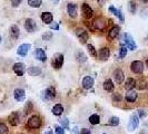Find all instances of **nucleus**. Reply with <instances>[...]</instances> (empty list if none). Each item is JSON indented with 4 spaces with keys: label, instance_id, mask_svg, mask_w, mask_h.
<instances>
[{
    "label": "nucleus",
    "instance_id": "nucleus-1",
    "mask_svg": "<svg viewBox=\"0 0 148 134\" xmlns=\"http://www.w3.org/2000/svg\"><path fill=\"white\" fill-rule=\"evenodd\" d=\"M123 40H124V43L125 45L127 46V48L128 49H130V50H136L137 49V45L135 43V40H134V38L129 35V34H124V36H123Z\"/></svg>",
    "mask_w": 148,
    "mask_h": 134
},
{
    "label": "nucleus",
    "instance_id": "nucleus-2",
    "mask_svg": "<svg viewBox=\"0 0 148 134\" xmlns=\"http://www.w3.org/2000/svg\"><path fill=\"white\" fill-rule=\"evenodd\" d=\"M130 69L135 74H141L144 72V63L141 60H134L130 64Z\"/></svg>",
    "mask_w": 148,
    "mask_h": 134
},
{
    "label": "nucleus",
    "instance_id": "nucleus-3",
    "mask_svg": "<svg viewBox=\"0 0 148 134\" xmlns=\"http://www.w3.org/2000/svg\"><path fill=\"white\" fill-rule=\"evenodd\" d=\"M51 65L53 68L59 69L64 65V55L62 54H56L51 60Z\"/></svg>",
    "mask_w": 148,
    "mask_h": 134
},
{
    "label": "nucleus",
    "instance_id": "nucleus-4",
    "mask_svg": "<svg viewBox=\"0 0 148 134\" xmlns=\"http://www.w3.org/2000/svg\"><path fill=\"white\" fill-rule=\"evenodd\" d=\"M94 27H95V29L104 31L107 27V20L103 17H98L94 20Z\"/></svg>",
    "mask_w": 148,
    "mask_h": 134
},
{
    "label": "nucleus",
    "instance_id": "nucleus-5",
    "mask_svg": "<svg viewBox=\"0 0 148 134\" xmlns=\"http://www.w3.org/2000/svg\"><path fill=\"white\" fill-rule=\"evenodd\" d=\"M139 125V117L137 116V114H133L130 116L129 123H128V130L129 131H135Z\"/></svg>",
    "mask_w": 148,
    "mask_h": 134
},
{
    "label": "nucleus",
    "instance_id": "nucleus-6",
    "mask_svg": "<svg viewBox=\"0 0 148 134\" xmlns=\"http://www.w3.org/2000/svg\"><path fill=\"white\" fill-rule=\"evenodd\" d=\"M25 29L27 30L28 32H35L37 30V23H36V21L34 19H31V18L26 19V21H25Z\"/></svg>",
    "mask_w": 148,
    "mask_h": 134
},
{
    "label": "nucleus",
    "instance_id": "nucleus-7",
    "mask_svg": "<svg viewBox=\"0 0 148 134\" xmlns=\"http://www.w3.org/2000/svg\"><path fill=\"white\" fill-rule=\"evenodd\" d=\"M41 125V119H39V116L37 115H34V116H31L29 119H28V126L30 128H39Z\"/></svg>",
    "mask_w": 148,
    "mask_h": 134
},
{
    "label": "nucleus",
    "instance_id": "nucleus-8",
    "mask_svg": "<svg viewBox=\"0 0 148 134\" xmlns=\"http://www.w3.org/2000/svg\"><path fill=\"white\" fill-rule=\"evenodd\" d=\"M82 16L85 17V18H91L92 15H94V10H92V8L89 6L88 3H82Z\"/></svg>",
    "mask_w": 148,
    "mask_h": 134
},
{
    "label": "nucleus",
    "instance_id": "nucleus-9",
    "mask_svg": "<svg viewBox=\"0 0 148 134\" xmlns=\"http://www.w3.org/2000/svg\"><path fill=\"white\" fill-rule=\"evenodd\" d=\"M76 35H77V37L79 38V40L82 41V44H85L88 40V32L85 29H82V28H78L76 30Z\"/></svg>",
    "mask_w": 148,
    "mask_h": 134
},
{
    "label": "nucleus",
    "instance_id": "nucleus-10",
    "mask_svg": "<svg viewBox=\"0 0 148 134\" xmlns=\"http://www.w3.org/2000/svg\"><path fill=\"white\" fill-rule=\"evenodd\" d=\"M29 49H30V44H21L18 47L17 52H18L19 56L26 57V56L28 55V52H29Z\"/></svg>",
    "mask_w": 148,
    "mask_h": 134
},
{
    "label": "nucleus",
    "instance_id": "nucleus-11",
    "mask_svg": "<svg viewBox=\"0 0 148 134\" xmlns=\"http://www.w3.org/2000/svg\"><path fill=\"white\" fill-rule=\"evenodd\" d=\"M77 11H78V6L76 3H68L67 5V12L71 18L77 17Z\"/></svg>",
    "mask_w": 148,
    "mask_h": 134
},
{
    "label": "nucleus",
    "instance_id": "nucleus-12",
    "mask_svg": "<svg viewBox=\"0 0 148 134\" xmlns=\"http://www.w3.org/2000/svg\"><path fill=\"white\" fill-rule=\"evenodd\" d=\"M56 96H57V92H56V89L53 88V87H48V88L45 90L44 97L46 99L50 101V99H53Z\"/></svg>",
    "mask_w": 148,
    "mask_h": 134
},
{
    "label": "nucleus",
    "instance_id": "nucleus-13",
    "mask_svg": "<svg viewBox=\"0 0 148 134\" xmlns=\"http://www.w3.org/2000/svg\"><path fill=\"white\" fill-rule=\"evenodd\" d=\"M25 70H26V66H25L23 63H16L15 65H14V72L18 76H23Z\"/></svg>",
    "mask_w": 148,
    "mask_h": 134
},
{
    "label": "nucleus",
    "instance_id": "nucleus-14",
    "mask_svg": "<svg viewBox=\"0 0 148 134\" xmlns=\"http://www.w3.org/2000/svg\"><path fill=\"white\" fill-rule=\"evenodd\" d=\"M114 78H115L116 83L121 84V83L124 82V78H125V74H124V72H123L120 68L116 69V70L114 72Z\"/></svg>",
    "mask_w": 148,
    "mask_h": 134
},
{
    "label": "nucleus",
    "instance_id": "nucleus-15",
    "mask_svg": "<svg viewBox=\"0 0 148 134\" xmlns=\"http://www.w3.org/2000/svg\"><path fill=\"white\" fill-rule=\"evenodd\" d=\"M14 96H15L16 101L22 102V101H25V98H26V93H25L23 89L17 88V89H15V92H14Z\"/></svg>",
    "mask_w": 148,
    "mask_h": 134
},
{
    "label": "nucleus",
    "instance_id": "nucleus-16",
    "mask_svg": "<svg viewBox=\"0 0 148 134\" xmlns=\"http://www.w3.org/2000/svg\"><path fill=\"white\" fill-rule=\"evenodd\" d=\"M109 56H110V50H109L108 47L101 48V49L99 50V52H98V57L101 60H107L109 58Z\"/></svg>",
    "mask_w": 148,
    "mask_h": 134
},
{
    "label": "nucleus",
    "instance_id": "nucleus-17",
    "mask_svg": "<svg viewBox=\"0 0 148 134\" xmlns=\"http://www.w3.org/2000/svg\"><path fill=\"white\" fill-rule=\"evenodd\" d=\"M82 87L85 89H90L94 86V78L91 76H86L84 79H82Z\"/></svg>",
    "mask_w": 148,
    "mask_h": 134
},
{
    "label": "nucleus",
    "instance_id": "nucleus-18",
    "mask_svg": "<svg viewBox=\"0 0 148 134\" xmlns=\"http://www.w3.org/2000/svg\"><path fill=\"white\" fill-rule=\"evenodd\" d=\"M41 20L46 23V25H50L53 20V16H52L51 12L49 11H46V12H42L41 14Z\"/></svg>",
    "mask_w": 148,
    "mask_h": 134
},
{
    "label": "nucleus",
    "instance_id": "nucleus-19",
    "mask_svg": "<svg viewBox=\"0 0 148 134\" xmlns=\"http://www.w3.org/2000/svg\"><path fill=\"white\" fill-rule=\"evenodd\" d=\"M9 123L12 125V126H17L19 124V115L17 112H12L10 115H9Z\"/></svg>",
    "mask_w": 148,
    "mask_h": 134
},
{
    "label": "nucleus",
    "instance_id": "nucleus-20",
    "mask_svg": "<svg viewBox=\"0 0 148 134\" xmlns=\"http://www.w3.org/2000/svg\"><path fill=\"white\" fill-rule=\"evenodd\" d=\"M35 57L37 58L38 60H40V61H46L47 59V56H46V52H44V49H41V48H37L36 50H35Z\"/></svg>",
    "mask_w": 148,
    "mask_h": 134
},
{
    "label": "nucleus",
    "instance_id": "nucleus-21",
    "mask_svg": "<svg viewBox=\"0 0 148 134\" xmlns=\"http://www.w3.org/2000/svg\"><path fill=\"white\" fill-rule=\"evenodd\" d=\"M10 36L12 37V39H18L19 36H20V30H19V27L17 25H12L10 27Z\"/></svg>",
    "mask_w": 148,
    "mask_h": 134
},
{
    "label": "nucleus",
    "instance_id": "nucleus-22",
    "mask_svg": "<svg viewBox=\"0 0 148 134\" xmlns=\"http://www.w3.org/2000/svg\"><path fill=\"white\" fill-rule=\"evenodd\" d=\"M109 11H110V12H112L115 16H117V17H118V19L121 22L125 21V17H124V15L121 14V11H120L119 9H117V8L114 7V6H110V7H109Z\"/></svg>",
    "mask_w": 148,
    "mask_h": 134
},
{
    "label": "nucleus",
    "instance_id": "nucleus-23",
    "mask_svg": "<svg viewBox=\"0 0 148 134\" xmlns=\"http://www.w3.org/2000/svg\"><path fill=\"white\" fill-rule=\"evenodd\" d=\"M119 31H120V27L119 26H114L108 32V38L109 39H115L119 35Z\"/></svg>",
    "mask_w": 148,
    "mask_h": 134
},
{
    "label": "nucleus",
    "instance_id": "nucleus-24",
    "mask_svg": "<svg viewBox=\"0 0 148 134\" xmlns=\"http://www.w3.org/2000/svg\"><path fill=\"white\" fill-rule=\"evenodd\" d=\"M75 57H76V59L78 60L79 63H85V61H87V56L85 55V52L80 50V49H78L76 54H75Z\"/></svg>",
    "mask_w": 148,
    "mask_h": 134
},
{
    "label": "nucleus",
    "instance_id": "nucleus-25",
    "mask_svg": "<svg viewBox=\"0 0 148 134\" xmlns=\"http://www.w3.org/2000/svg\"><path fill=\"white\" fill-rule=\"evenodd\" d=\"M137 93L136 92H134L133 89L132 90H128V93L126 94V96H125V98H126L127 102H130V103H133V102H135L136 99H137Z\"/></svg>",
    "mask_w": 148,
    "mask_h": 134
},
{
    "label": "nucleus",
    "instance_id": "nucleus-26",
    "mask_svg": "<svg viewBox=\"0 0 148 134\" xmlns=\"http://www.w3.org/2000/svg\"><path fill=\"white\" fill-rule=\"evenodd\" d=\"M64 112V107L61 104H56L53 107H52V114L56 115V116H60Z\"/></svg>",
    "mask_w": 148,
    "mask_h": 134
},
{
    "label": "nucleus",
    "instance_id": "nucleus-27",
    "mask_svg": "<svg viewBox=\"0 0 148 134\" xmlns=\"http://www.w3.org/2000/svg\"><path fill=\"white\" fill-rule=\"evenodd\" d=\"M135 86H136V81L134 78H128L126 81V83H125V88L127 90H132Z\"/></svg>",
    "mask_w": 148,
    "mask_h": 134
},
{
    "label": "nucleus",
    "instance_id": "nucleus-28",
    "mask_svg": "<svg viewBox=\"0 0 148 134\" xmlns=\"http://www.w3.org/2000/svg\"><path fill=\"white\" fill-rule=\"evenodd\" d=\"M115 87V85H114V83L111 79H106L104 82V89L105 90H107V92H111L112 89Z\"/></svg>",
    "mask_w": 148,
    "mask_h": 134
},
{
    "label": "nucleus",
    "instance_id": "nucleus-29",
    "mask_svg": "<svg viewBox=\"0 0 148 134\" xmlns=\"http://www.w3.org/2000/svg\"><path fill=\"white\" fill-rule=\"evenodd\" d=\"M89 122H90V124H92V125H97V124H99V122H100V117H99V115H97V114H92V115H90V117H89Z\"/></svg>",
    "mask_w": 148,
    "mask_h": 134
},
{
    "label": "nucleus",
    "instance_id": "nucleus-30",
    "mask_svg": "<svg viewBox=\"0 0 148 134\" xmlns=\"http://www.w3.org/2000/svg\"><path fill=\"white\" fill-rule=\"evenodd\" d=\"M28 73H29V75H31V76H38V75L41 73V70H40L39 67L32 66L28 69Z\"/></svg>",
    "mask_w": 148,
    "mask_h": 134
},
{
    "label": "nucleus",
    "instance_id": "nucleus-31",
    "mask_svg": "<svg viewBox=\"0 0 148 134\" xmlns=\"http://www.w3.org/2000/svg\"><path fill=\"white\" fill-rule=\"evenodd\" d=\"M42 3V0H28V5L32 8H39Z\"/></svg>",
    "mask_w": 148,
    "mask_h": 134
},
{
    "label": "nucleus",
    "instance_id": "nucleus-32",
    "mask_svg": "<svg viewBox=\"0 0 148 134\" xmlns=\"http://www.w3.org/2000/svg\"><path fill=\"white\" fill-rule=\"evenodd\" d=\"M87 49H88V52L90 56H92V57H96L97 56V50L96 48L92 46L91 44H87Z\"/></svg>",
    "mask_w": 148,
    "mask_h": 134
},
{
    "label": "nucleus",
    "instance_id": "nucleus-33",
    "mask_svg": "<svg viewBox=\"0 0 148 134\" xmlns=\"http://www.w3.org/2000/svg\"><path fill=\"white\" fill-rule=\"evenodd\" d=\"M127 46H124V45H121V47H120V50H119V58H124L125 56L127 55Z\"/></svg>",
    "mask_w": 148,
    "mask_h": 134
},
{
    "label": "nucleus",
    "instance_id": "nucleus-34",
    "mask_svg": "<svg viewBox=\"0 0 148 134\" xmlns=\"http://www.w3.org/2000/svg\"><path fill=\"white\" fill-rule=\"evenodd\" d=\"M118 124H119V117H117V116L110 117V119H109V125H111V126H117Z\"/></svg>",
    "mask_w": 148,
    "mask_h": 134
},
{
    "label": "nucleus",
    "instance_id": "nucleus-35",
    "mask_svg": "<svg viewBox=\"0 0 148 134\" xmlns=\"http://www.w3.org/2000/svg\"><path fill=\"white\" fill-rule=\"evenodd\" d=\"M9 133V130L6 124L3 123H0V134H8Z\"/></svg>",
    "mask_w": 148,
    "mask_h": 134
},
{
    "label": "nucleus",
    "instance_id": "nucleus-36",
    "mask_svg": "<svg viewBox=\"0 0 148 134\" xmlns=\"http://www.w3.org/2000/svg\"><path fill=\"white\" fill-rule=\"evenodd\" d=\"M60 124H61V126H62V127L68 128V127H69V122H68V119H67V117L61 119H60Z\"/></svg>",
    "mask_w": 148,
    "mask_h": 134
},
{
    "label": "nucleus",
    "instance_id": "nucleus-37",
    "mask_svg": "<svg viewBox=\"0 0 148 134\" xmlns=\"http://www.w3.org/2000/svg\"><path fill=\"white\" fill-rule=\"evenodd\" d=\"M129 11H130L132 14H135V12H136V3H135L134 1H130V2H129Z\"/></svg>",
    "mask_w": 148,
    "mask_h": 134
},
{
    "label": "nucleus",
    "instance_id": "nucleus-38",
    "mask_svg": "<svg viewBox=\"0 0 148 134\" xmlns=\"http://www.w3.org/2000/svg\"><path fill=\"white\" fill-rule=\"evenodd\" d=\"M52 38V34L50 31H47L46 34H44V36H42V39L44 40H50Z\"/></svg>",
    "mask_w": 148,
    "mask_h": 134
},
{
    "label": "nucleus",
    "instance_id": "nucleus-39",
    "mask_svg": "<svg viewBox=\"0 0 148 134\" xmlns=\"http://www.w3.org/2000/svg\"><path fill=\"white\" fill-rule=\"evenodd\" d=\"M22 2V0H11V6L12 7H18V6H20V3Z\"/></svg>",
    "mask_w": 148,
    "mask_h": 134
},
{
    "label": "nucleus",
    "instance_id": "nucleus-40",
    "mask_svg": "<svg viewBox=\"0 0 148 134\" xmlns=\"http://www.w3.org/2000/svg\"><path fill=\"white\" fill-rule=\"evenodd\" d=\"M56 134H65V130L62 126H57L56 127Z\"/></svg>",
    "mask_w": 148,
    "mask_h": 134
},
{
    "label": "nucleus",
    "instance_id": "nucleus-41",
    "mask_svg": "<svg viewBox=\"0 0 148 134\" xmlns=\"http://www.w3.org/2000/svg\"><path fill=\"white\" fill-rule=\"evenodd\" d=\"M79 134H91V132H90L89 128H82Z\"/></svg>",
    "mask_w": 148,
    "mask_h": 134
},
{
    "label": "nucleus",
    "instance_id": "nucleus-42",
    "mask_svg": "<svg viewBox=\"0 0 148 134\" xmlns=\"http://www.w3.org/2000/svg\"><path fill=\"white\" fill-rule=\"evenodd\" d=\"M112 98H114V101H120V99H121V96L117 93V94H115V95L112 96Z\"/></svg>",
    "mask_w": 148,
    "mask_h": 134
},
{
    "label": "nucleus",
    "instance_id": "nucleus-43",
    "mask_svg": "<svg viewBox=\"0 0 148 134\" xmlns=\"http://www.w3.org/2000/svg\"><path fill=\"white\" fill-rule=\"evenodd\" d=\"M50 28L53 30H58L59 29V26H58L57 23H52V25H50Z\"/></svg>",
    "mask_w": 148,
    "mask_h": 134
},
{
    "label": "nucleus",
    "instance_id": "nucleus-44",
    "mask_svg": "<svg viewBox=\"0 0 148 134\" xmlns=\"http://www.w3.org/2000/svg\"><path fill=\"white\" fill-rule=\"evenodd\" d=\"M138 114H139V117H145L146 116V113H145V111H143V110H139Z\"/></svg>",
    "mask_w": 148,
    "mask_h": 134
},
{
    "label": "nucleus",
    "instance_id": "nucleus-45",
    "mask_svg": "<svg viewBox=\"0 0 148 134\" xmlns=\"http://www.w3.org/2000/svg\"><path fill=\"white\" fill-rule=\"evenodd\" d=\"M44 134H52V130H50V128H48L46 132H45Z\"/></svg>",
    "mask_w": 148,
    "mask_h": 134
},
{
    "label": "nucleus",
    "instance_id": "nucleus-46",
    "mask_svg": "<svg viewBox=\"0 0 148 134\" xmlns=\"http://www.w3.org/2000/svg\"><path fill=\"white\" fill-rule=\"evenodd\" d=\"M50 1H53V2H58L59 0H50Z\"/></svg>",
    "mask_w": 148,
    "mask_h": 134
},
{
    "label": "nucleus",
    "instance_id": "nucleus-47",
    "mask_svg": "<svg viewBox=\"0 0 148 134\" xmlns=\"http://www.w3.org/2000/svg\"><path fill=\"white\" fill-rule=\"evenodd\" d=\"M146 66H147V67H148V59H147V60H146Z\"/></svg>",
    "mask_w": 148,
    "mask_h": 134
},
{
    "label": "nucleus",
    "instance_id": "nucleus-48",
    "mask_svg": "<svg viewBox=\"0 0 148 134\" xmlns=\"http://www.w3.org/2000/svg\"><path fill=\"white\" fill-rule=\"evenodd\" d=\"M1 40H2V38H1V35H0V43H1Z\"/></svg>",
    "mask_w": 148,
    "mask_h": 134
},
{
    "label": "nucleus",
    "instance_id": "nucleus-49",
    "mask_svg": "<svg viewBox=\"0 0 148 134\" xmlns=\"http://www.w3.org/2000/svg\"><path fill=\"white\" fill-rule=\"evenodd\" d=\"M104 134H106V133H104Z\"/></svg>",
    "mask_w": 148,
    "mask_h": 134
}]
</instances>
